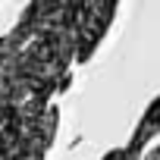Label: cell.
<instances>
[{
	"mask_svg": "<svg viewBox=\"0 0 160 160\" xmlns=\"http://www.w3.org/2000/svg\"><path fill=\"white\" fill-rule=\"evenodd\" d=\"M60 126V107L50 101H25L0 129V160H44Z\"/></svg>",
	"mask_w": 160,
	"mask_h": 160,
	"instance_id": "1",
	"label": "cell"
},
{
	"mask_svg": "<svg viewBox=\"0 0 160 160\" xmlns=\"http://www.w3.org/2000/svg\"><path fill=\"white\" fill-rule=\"evenodd\" d=\"M116 16V3H82L78 13V53L75 63H88L101 38L107 35L110 22Z\"/></svg>",
	"mask_w": 160,
	"mask_h": 160,
	"instance_id": "2",
	"label": "cell"
},
{
	"mask_svg": "<svg viewBox=\"0 0 160 160\" xmlns=\"http://www.w3.org/2000/svg\"><path fill=\"white\" fill-rule=\"evenodd\" d=\"M154 138H160V94L151 101V107H148V110H144V116L138 119V126H135L132 138H129L122 148H116V151L104 154V160H141V151H144Z\"/></svg>",
	"mask_w": 160,
	"mask_h": 160,
	"instance_id": "3",
	"label": "cell"
},
{
	"mask_svg": "<svg viewBox=\"0 0 160 160\" xmlns=\"http://www.w3.org/2000/svg\"><path fill=\"white\" fill-rule=\"evenodd\" d=\"M35 28H38V19H35V7L28 3V7L22 10V16H19L16 28H13L10 35H0V66L13 60V53H16V50H19V47L35 35Z\"/></svg>",
	"mask_w": 160,
	"mask_h": 160,
	"instance_id": "4",
	"label": "cell"
},
{
	"mask_svg": "<svg viewBox=\"0 0 160 160\" xmlns=\"http://www.w3.org/2000/svg\"><path fill=\"white\" fill-rule=\"evenodd\" d=\"M144 160H160V141H157V144H154V148H151V154H148V157H144Z\"/></svg>",
	"mask_w": 160,
	"mask_h": 160,
	"instance_id": "5",
	"label": "cell"
}]
</instances>
